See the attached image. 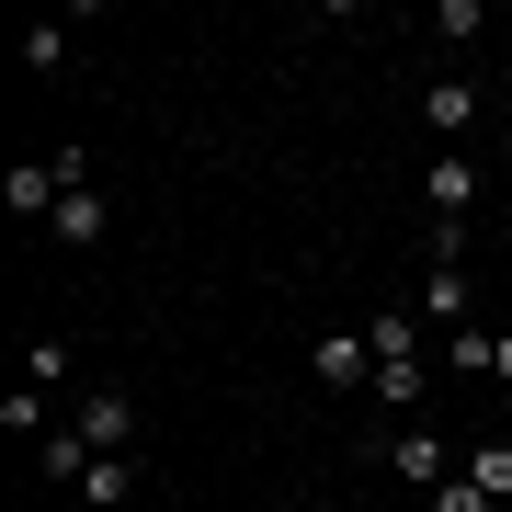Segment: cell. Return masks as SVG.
<instances>
[{"label":"cell","instance_id":"obj_2","mask_svg":"<svg viewBox=\"0 0 512 512\" xmlns=\"http://www.w3.org/2000/svg\"><path fill=\"white\" fill-rule=\"evenodd\" d=\"M308 376L330 387V399H353V387H376V342H365V330H330V342L308 353Z\"/></svg>","mask_w":512,"mask_h":512},{"label":"cell","instance_id":"obj_3","mask_svg":"<svg viewBox=\"0 0 512 512\" xmlns=\"http://www.w3.org/2000/svg\"><path fill=\"white\" fill-rule=\"evenodd\" d=\"M376 456H387V478H410V490H444V478H456V456H444L433 433H376Z\"/></svg>","mask_w":512,"mask_h":512},{"label":"cell","instance_id":"obj_13","mask_svg":"<svg viewBox=\"0 0 512 512\" xmlns=\"http://www.w3.org/2000/svg\"><path fill=\"white\" fill-rule=\"evenodd\" d=\"M376 399H387V410H421V399H433V365H387Z\"/></svg>","mask_w":512,"mask_h":512},{"label":"cell","instance_id":"obj_15","mask_svg":"<svg viewBox=\"0 0 512 512\" xmlns=\"http://www.w3.org/2000/svg\"><path fill=\"white\" fill-rule=\"evenodd\" d=\"M0 433H12V444H46L57 421H46V399H0Z\"/></svg>","mask_w":512,"mask_h":512},{"label":"cell","instance_id":"obj_4","mask_svg":"<svg viewBox=\"0 0 512 512\" xmlns=\"http://www.w3.org/2000/svg\"><path fill=\"white\" fill-rule=\"evenodd\" d=\"M365 342H376V376H387V365H433V330H421V308H376Z\"/></svg>","mask_w":512,"mask_h":512},{"label":"cell","instance_id":"obj_14","mask_svg":"<svg viewBox=\"0 0 512 512\" xmlns=\"http://www.w3.org/2000/svg\"><path fill=\"white\" fill-rule=\"evenodd\" d=\"M467 478H478V490L512 512V444H478V456H467Z\"/></svg>","mask_w":512,"mask_h":512},{"label":"cell","instance_id":"obj_16","mask_svg":"<svg viewBox=\"0 0 512 512\" xmlns=\"http://www.w3.org/2000/svg\"><path fill=\"white\" fill-rule=\"evenodd\" d=\"M57 57H69V23H35V35H23V69H35V80H46V69H57Z\"/></svg>","mask_w":512,"mask_h":512},{"label":"cell","instance_id":"obj_7","mask_svg":"<svg viewBox=\"0 0 512 512\" xmlns=\"http://www.w3.org/2000/svg\"><path fill=\"white\" fill-rule=\"evenodd\" d=\"M57 194H69L57 160H12V171H0V205H12V217H57Z\"/></svg>","mask_w":512,"mask_h":512},{"label":"cell","instance_id":"obj_5","mask_svg":"<svg viewBox=\"0 0 512 512\" xmlns=\"http://www.w3.org/2000/svg\"><path fill=\"white\" fill-rule=\"evenodd\" d=\"M467 319H478L467 262H433V274H421V330H467Z\"/></svg>","mask_w":512,"mask_h":512},{"label":"cell","instance_id":"obj_10","mask_svg":"<svg viewBox=\"0 0 512 512\" xmlns=\"http://www.w3.org/2000/svg\"><path fill=\"white\" fill-rule=\"evenodd\" d=\"M490 342H501V330H444V342H433V376H490Z\"/></svg>","mask_w":512,"mask_h":512},{"label":"cell","instance_id":"obj_6","mask_svg":"<svg viewBox=\"0 0 512 512\" xmlns=\"http://www.w3.org/2000/svg\"><path fill=\"white\" fill-rule=\"evenodd\" d=\"M69 421H80V444H92V456H126V444H137V399H114V387H92Z\"/></svg>","mask_w":512,"mask_h":512},{"label":"cell","instance_id":"obj_12","mask_svg":"<svg viewBox=\"0 0 512 512\" xmlns=\"http://www.w3.org/2000/svg\"><path fill=\"white\" fill-rule=\"evenodd\" d=\"M421 126L467 137V126H478V92H467V80H433V92H421Z\"/></svg>","mask_w":512,"mask_h":512},{"label":"cell","instance_id":"obj_11","mask_svg":"<svg viewBox=\"0 0 512 512\" xmlns=\"http://www.w3.org/2000/svg\"><path fill=\"white\" fill-rule=\"evenodd\" d=\"M35 467L57 478V490H80V467H92V444H80V421H57V433L35 444Z\"/></svg>","mask_w":512,"mask_h":512},{"label":"cell","instance_id":"obj_8","mask_svg":"<svg viewBox=\"0 0 512 512\" xmlns=\"http://www.w3.org/2000/svg\"><path fill=\"white\" fill-rule=\"evenodd\" d=\"M103 228H114V205H103L92 183H69V194H57V217H46V239H69V251H92Z\"/></svg>","mask_w":512,"mask_h":512},{"label":"cell","instance_id":"obj_18","mask_svg":"<svg viewBox=\"0 0 512 512\" xmlns=\"http://www.w3.org/2000/svg\"><path fill=\"white\" fill-rule=\"evenodd\" d=\"M490 376H501V387H512V330H501V342H490Z\"/></svg>","mask_w":512,"mask_h":512},{"label":"cell","instance_id":"obj_1","mask_svg":"<svg viewBox=\"0 0 512 512\" xmlns=\"http://www.w3.org/2000/svg\"><path fill=\"white\" fill-rule=\"evenodd\" d=\"M421 205H433V262H467V205H478V160L467 148H444L421 171Z\"/></svg>","mask_w":512,"mask_h":512},{"label":"cell","instance_id":"obj_9","mask_svg":"<svg viewBox=\"0 0 512 512\" xmlns=\"http://www.w3.org/2000/svg\"><path fill=\"white\" fill-rule=\"evenodd\" d=\"M148 490V478H137V456H92V467H80V512H126Z\"/></svg>","mask_w":512,"mask_h":512},{"label":"cell","instance_id":"obj_17","mask_svg":"<svg viewBox=\"0 0 512 512\" xmlns=\"http://www.w3.org/2000/svg\"><path fill=\"white\" fill-rule=\"evenodd\" d=\"M433 512H501V501H490V490H478V478L456 467V478H444V490H433Z\"/></svg>","mask_w":512,"mask_h":512}]
</instances>
